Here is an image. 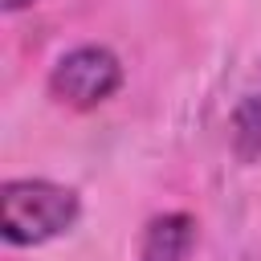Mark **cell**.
Masks as SVG:
<instances>
[{"instance_id":"cell-5","label":"cell","mask_w":261,"mask_h":261,"mask_svg":"<svg viewBox=\"0 0 261 261\" xmlns=\"http://www.w3.org/2000/svg\"><path fill=\"white\" fill-rule=\"evenodd\" d=\"M37 0H4V12H20V8H33Z\"/></svg>"},{"instance_id":"cell-3","label":"cell","mask_w":261,"mask_h":261,"mask_svg":"<svg viewBox=\"0 0 261 261\" xmlns=\"http://www.w3.org/2000/svg\"><path fill=\"white\" fill-rule=\"evenodd\" d=\"M196 241V220L188 212L151 216L139 241V261H184Z\"/></svg>"},{"instance_id":"cell-1","label":"cell","mask_w":261,"mask_h":261,"mask_svg":"<svg viewBox=\"0 0 261 261\" xmlns=\"http://www.w3.org/2000/svg\"><path fill=\"white\" fill-rule=\"evenodd\" d=\"M82 216L73 188L57 179H8L0 188V232L8 245H45L69 232Z\"/></svg>"},{"instance_id":"cell-2","label":"cell","mask_w":261,"mask_h":261,"mask_svg":"<svg viewBox=\"0 0 261 261\" xmlns=\"http://www.w3.org/2000/svg\"><path fill=\"white\" fill-rule=\"evenodd\" d=\"M122 86V61L106 45H77L49 69V94L69 110H94Z\"/></svg>"},{"instance_id":"cell-4","label":"cell","mask_w":261,"mask_h":261,"mask_svg":"<svg viewBox=\"0 0 261 261\" xmlns=\"http://www.w3.org/2000/svg\"><path fill=\"white\" fill-rule=\"evenodd\" d=\"M232 151L241 163H257L261 159V98L245 94L232 110Z\"/></svg>"}]
</instances>
